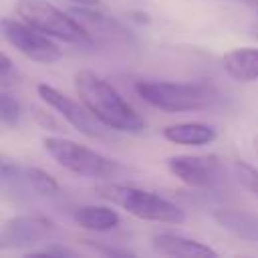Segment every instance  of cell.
Segmentation results:
<instances>
[{
  "instance_id": "7402d4cb",
  "label": "cell",
  "mask_w": 258,
  "mask_h": 258,
  "mask_svg": "<svg viewBox=\"0 0 258 258\" xmlns=\"http://www.w3.org/2000/svg\"><path fill=\"white\" fill-rule=\"evenodd\" d=\"M127 16H129V20H135V22H139V24H147V22H149V14L143 12V10H131Z\"/></svg>"
},
{
  "instance_id": "8992f818",
  "label": "cell",
  "mask_w": 258,
  "mask_h": 258,
  "mask_svg": "<svg viewBox=\"0 0 258 258\" xmlns=\"http://www.w3.org/2000/svg\"><path fill=\"white\" fill-rule=\"evenodd\" d=\"M0 36L20 54L40 64H52L62 56L60 48L48 34L40 32L22 18H0Z\"/></svg>"
},
{
  "instance_id": "d6986e66",
  "label": "cell",
  "mask_w": 258,
  "mask_h": 258,
  "mask_svg": "<svg viewBox=\"0 0 258 258\" xmlns=\"http://www.w3.org/2000/svg\"><path fill=\"white\" fill-rule=\"evenodd\" d=\"M22 179V167L8 155L0 153V179Z\"/></svg>"
},
{
  "instance_id": "ffe728a7",
  "label": "cell",
  "mask_w": 258,
  "mask_h": 258,
  "mask_svg": "<svg viewBox=\"0 0 258 258\" xmlns=\"http://www.w3.org/2000/svg\"><path fill=\"white\" fill-rule=\"evenodd\" d=\"M30 254H32V256H77V252H75L73 248H67V246H62V244H56V242L48 244L46 248L34 250V252H30Z\"/></svg>"
},
{
  "instance_id": "44dd1931",
  "label": "cell",
  "mask_w": 258,
  "mask_h": 258,
  "mask_svg": "<svg viewBox=\"0 0 258 258\" xmlns=\"http://www.w3.org/2000/svg\"><path fill=\"white\" fill-rule=\"evenodd\" d=\"M34 117H36V121H38L40 125L50 127V129H58V123L52 119L50 113H46V111H42V109H34Z\"/></svg>"
},
{
  "instance_id": "d4e9b609",
  "label": "cell",
  "mask_w": 258,
  "mask_h": 258,
  "mask_svg": "<svg viewBox=\"0 0 258 258\" xmlns=\"http://www.w3.org/2000/svg\"><path fill=\"white\" fill-rule=\"evenodd\" d=\"M6 248H10V244H8L6 236H4V232L0 230V250H6Z\"/></svg>"
},
{
  "instance_id": "e0dca14e",
  "label": "cell",
  "mask_w": 258,
  "mask_h": 258,
  "mask_svg": "<svg viewBox=\"0 0 258 258\" xmlns=\"http://www.w3.org/2000/svg\"><path fill=\"white\" fill-rule=\"evenodd\" d=\"M234 177L236 181L240 183V187L244 191H248L252 198L258 200V167L248 163V161H242V159H236L234 165Z\"/></svg>"
},
{
  "instance_id": "9c48e42d",
  "label": "cell",
  "mask_w": 258,
  "mask_h": 258,
  "mask_svg": "<svg viewBox=\"0 0 258 258\" xmlns=\"http://www.w3.org/2000/svg\"><path fill=\"white\" fill-rule=\"evenodd\" d=\"M2 232L12 246H28V244H40L50 240L56 234V224L44 216L28 214V216H14L4 222Z\"/></svg>"
},
{
  "instance_id": "277c9868",
  "label": "cell",
  "mask_w": 258,
  "mask_h": 258,
  "mask_svg": "<svg viewBox=\"0 0 258 258\" xmlns=\"http://www.w3.org/2000/svg\"><path fill=\"white\" fill-rule=\"evenodd\" d=\"M42 147L62 169L83 175V177L111 179L123 171V165L119 161L99 153L97 149H91L83 143H77V141L60 137V135L44 137Z\"/></svg>"
},
{
  "instance_id": "30bf717a",
  "label": "cell",
  "mask_w": 258,
  "mask_h": 258,
  "mask_svg": "<svg viewBox=\"0 0 258 258\" xmlns=\"http://www.w3.org/2000/svg\"><path fill=\"white\" fill-rule=\"evenodd\" d=\"M151 246L163 254V256H181V258H206V256H218V252L196 240V238H187L181 234H173V232H159L151 238Z\"/></svg>"
},
{
  "instance_id": "9a60e30c",
  "label": "cell",
  "mask_w": 258,
  "mask_h": 258,
  "mask_svg": "<svg viewBox=\"0 0 258 258\" xmlns=\"http://www.w3.org/2000/svg\"><path fill=\"white\" fill-rule=\"evenodd\" d=\"M214 220L224 230H228V232H232L244 240L258 242V218L256 216H250V214H244L238 210L222 208V210L214 212Z\"/></svg>"
},
{
  "instance_id": "ac0fdd59",
  "label": "cell",
  "mask_w": 258,
  "mask_h": 258,
  "mask_svg": "<svg viewBox=\"0 0 258 258\" xmlns=\"http://www.w3.org/2000/svg\"><path fill=\"white\" fill-rule=\"evenodd\" d=\"M22 119V105L20 101L6 93V91H0V123L8 125V127H16Z\"/></svg>"
},
{
  "instance_id": "5b68a950",
  "label": "cell",
  "mask_w": 258,
  "mask_h": 258,
  "mask_svg": "<svg viewBox=\"0 0 258 258\" xmlns=\"http://www.w3.org/2000/svg\"><path fill=\"white\" fill-rule=\"evenodd\" d=\"M16 14L38 28L40 32L48 34L50 38H58L69 44H89L93 38L89 32L77 22L71 12H64L50 4L48 0H18Z\"/></svg>"
},
{
  "instance_id": "cb8c5ba5",
  "label": "cell",
  "mask_w": 258,
  "mask_h": 258,
  "mask_svg": "<svg viewBox=\"0 0 258 258\" xmlns=\"http://www.w3.org/2000/svg\"><path fill=\"white\" fill-rule=\"evenodd\" d=\"M73 4H81V6H97L99 0H71Z\"/></svg>"
},
{
  "instance_id": "7c38bea8",
  "label": "cell",
  "mask_w": 258,
  "mask_h": 258,
  "mask_svg": "<svg viewBox=\"0 0 258 258\" xmlns=\"http://www.w3.org/2000/svg\"><path fill=\"white\" fill-rule=\"evenodd\" d=\"M161 135L165 141L175 143V145H185V147H202L210 145L216 141L218 131L202 121H181L173 123L161 129Z\"/></svg>"
},
{
  "instance_id": "7a4b0ae2",
  "label": "cell",
  "mask_w": 258,
  "mask_h": 258,
  "mask_svg": "<svg viewBox=\"0 0 258 258\" xmlns=\"http://www.w3.org/2000/svg\"><path fill=\"white\" fill-rule=\"evenodd\" d=\"M95 189L103 200L111 202L113 206H119L121 210H125L137 220L157 222V224L185 222L183 210L157 191L143 189L129 183H119V181H105V183H99Z\"/></svg>"
},
{
  "instance_id": "5bb4252c",
  "label": "cell",
  "mask_w": 258,
  "mask_h": 258,
  "mask_svg": "<svg viewBox=\"0 0 258 258\" xmlns=\"http://www.w3.org/2000/svg\"><path fill=\"white\" fill-rule=\"evenodd\" d=\"M73 220L79 228L89 232H111L121 224V216L113 206L85 204L73 210Z\"/></svg>"
},
{
  "instance_id": "ba28073f",
  "label": "cell",
  "mask_w": 258,
  "mask_h": 258,
  "mask_svg": "<svg viewBox=\"0 0 258 258\" xmlns=\"http://www.w3.org/2000/svg\"><path fill=\"white\" fill-rule=\"evenodd\" d=\"M167 169L194 189H212L222 175V159L216 153H179L167 157Z\"/></svg>"
},
{
  "instance_id": "8fae6325",
  "label": "cell",
  "mask_w": 258,
  "mask_h": 258,
  "mask_svg": "<svg viewBox=\"0 0 258 258\" xmlns=\"http://www.w3.org/2000/svg\"><path fill=\"white\" fill-rule=\"evenodd\" d=\"M69 12L89 32V36L93 40H97V38H125L127 36V30L113 16H107L105 12L95 10V6L75 4Z\"/></svg>"
},
{
  "instance_id": "3957f363",
  "label": "cell",
  "mask_w": 258,
  "mask_h": 258,
  "mask_svg": "<svg viewBox=\"0 0 258 258\" xmlns=\"http://www.w3.org/2000/svg\"><path fill=\"white\" fill-rule=\"evenodd\" d=\"M135 91L141 101L165 113L204 111L218 101V93L204 83L137 81Z\"/></svg>"
},
{
  "instance_id": "603a6c76",
  "label": "cell",
  "mask_w": 258,
  "mask_h": 258,
  "mask_svg": "<svg viewBox=\"0 0 258 258\" xmlns=\"http://www.w3.org/2000/svg\"><path fill=\"white\" fill-rule=\"evenodd\" d=\"M10 71H12V60L4 52H0V75H6Z\"/></svg>"
},
{
  "instance_id": "6da1fadb",
  "label": "cell",
  "mask_w": 258,
  "mask_h": 258,
  "mask_svg": "<svg viewBox=\"0 0 258 258\" xmlns=\"http://www.w3.org/2000/svg\"><path fill=\"white\" fill-rule=\"evenodd\" d=\"M75 91L79 101L107 129L137 135L145 129V119L121 97V93L91 69L75 73Z\"/></svg>"
},
{
  "instance_id": "484cf974",
  "label": "cell",
  "mask_w": 258,
  "mask_h": 258,
  "mask_svg": "<svg viewBox=\"0 0 258 258\" xmlns=\"http://www.w3.org/2000/svg\"><path fill=\"white\" fill-rule=\"evenodd\" d=\"M252 145H254V153H256V157H258V137H254V143H252Z\"/></svg>"
},
{
  "instance_id": "4fadbf2b",
  "label": "cell",
  "mask_w": 258,
  "mask_h": 258,
  "mask_svg": "<svg viewBox=\"0 0 258 258\" xmlns=\"http://www.w3.org/2000/svg\"><path fill=\"white\" fill-rule=\"evenodd\" d=\"M222 69L236 83L258 81V46H238L224 52Z\"/></svg>"
},
{
  "instance_id": "52a82bcc",
  "label": "cell",
  "mask_w": 258,
  "mask_h": 258,
  "mask_svg": "<svg viewBox=\"0 0 258 258\" xmlns=\"http://www.w3.org/2000/svg\"><path fill=\"white\" fill-rule=\"evenodd\" d=\"M36 93L44 105H48L52 111H56L81 135H85L89 139H103L105 137L103 125L91 115V111L81 101H75L73 97L64 95L62 91H58L46 83L36 85Z\"/></svg>"
},
{
  "instance_id": "2e32d148",
  "label": "cell",
  "mask_w": 258,
  "mask_h": 258,
  "mask_svg": "<svg viewBox=\"0 0 258 258\" xmlns=\"http://www.w3.org/2000/svg\"><path fill=\"white\" fill-rule=\"evenodd\" d=\"M22 179H24L34 191H38V194H42V196H52V194H56V191L60 189L58 181H56L48 171H44V169H40V167H32V165L22 167Z\"/></svg>"
}]
</instances>
